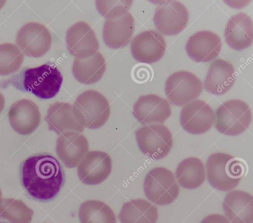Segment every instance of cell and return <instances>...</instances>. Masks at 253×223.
I'll use <instances>...</instances> for the list:
<instances>
[{"label":"cell","instance_id":"cell-9","mask_svg":"<svg viewBox=\"0 0 253 223\" xmlns=\"http://www.w3.org/2000/svg\"><path fill=\"white\" fill-rule=\"evenodd\" d=\"M52 41L50 33L43 25L36 22L24 24L18 31L16 46L25 55L38 58L46 53Z\"/></svg>","mask_w":253,"mask_h":223},{"label":"cell","instance_id":"cell-28","mask_svg":"<svg viewBox=\"0 0 253 223\" xmlns=\"http://www.w3.org/2000/svg\"><path fill=\"white\" fill-rule=\"evenodd\" d=\"M24 60L20 49L11 43L0 44V75H7L17 71Z\"/></svg>","mask_w":253,"mask_h":223},{"label":"cell","instance_id":"cell-33","mask_svg":"<svg viewBox=\"0 0 253 223\" xmlns=\"http://www.w3.org/2000/svg\"><path fill=\"white\" fill-rule=\"evenodd\" d=\"M0 223H2V222H0Z\"/></svg>","mask_w":253,"mask_h":223},{"label":"cell","instance_id":"cell-23","mask_svg":"<svg viewBox=\"0 0 253 223\" xmlns=\"http://www.w3.org/2000/svg\"><path fill=\"white\" fill-rule=\"evenodd\" d=\"M49 130L60 135L68 131L82 132L84 128L75 118L72 106L56 102L49 107L45 117Z\"/></svg>","mask_w":253,"mask_h":223},{"label":"cell","instance_id":"cell-20","mask_svg":"<svg viewBox=\"0 0 253 223\" xmlns=\"http://www.w3.org/2000/svg\"><path fill=\"white\" fill-rule=\"evenodd\" d=\"M227 44L233 49L241 50L249 47L253 43V22L250 16L240 12L228 20L224 31Z\"/></svg>","mask_w":253,"mask_h":223},{"label":"cell","instance_id":"cell-10","mask_svg":"<svg viewBox=\"0 0 253 223\" xmlns=\"http://www.w3.org/2000/svg\"><path fill=\"white\" fill-rule=\"evenodd\" d=\"M189 20L186 6L177 0H167L161 3L154 14L157 30L167 36L176 35L185 29Z\"/></svg>","mask_w":253,"mask_h":223},{"label":"cell","instance_id":"cell-32","mask_svg":"<svg viewBox=\"0 0 253 223\" xmlns=\"http://www.w3.org/2000/svg\"><path fill=\"white\" fill-rule=\"evenodd\" d=\"M6 0H0V9L3 6Z\"/></svg>","mask_w":253,"mask_h":223},{"label":"cell","instance_id":"cell-30","mask_svg":"<svg viewBox=\"0 0 253 223\" xmlns=\"http://www.w3.org/2000/svg\"><path fill=\"white\" fill-rule=\"evenodd\" d=\"M200 223H231L223 215L211 214L204 218Z\"/></svg>","mask_w":253,"mask_h":223},{"label":"cell","instance_id":"cell-22","mask_svg":"<svg viewBox=\"0 0 253 223\" xmlns=\"http://www.w3.org/2000/svg\"><path fill=\"white\" fill-rule=\"evenodd\" d=\"M224 213L231 223H253V197L244 191L228 193L223 201Z\"/></svg>","mask_w":253,"mask_h":223},{"label":"cell","instance_id":"cell-24","mask_svg":"<svg viewBox=\"0 0 253 223\" xmlns=\"http://www.w3.org/2000/svg\"><path fill=\"white\" fill-rule=\"evenodd\" d=\"M106 70L105 60L99 52L83 58H75L72 73L75 78L84 84H92L99 81Z\"/></svg>","mask_w":253,"mask_h":223},{"label":"cell","instance_id":"cell-26","mask_svg":"<svg viewBox=\"0 0 253 223\" xmlns=\"http://www.w3.org/2000/svg\"><path fill=\"white\" fill-rule=\"evenodd\" d=\"M175 177L182 187L189 189L198 188L206 178L204 164L197 157L187 158L178 165Z\"/></svg>","mask_w":253,"mask_h":223},{"label":"cell","instance_id":"cell-12","mask_svg":"<svg viewBox=\"0 0 253 223\" xmlns=\"http://www.w3.org/2000/svg\"><path fill=\"white\" fill-rule=\"evenodd\" d=\"M65 40L68 51L76 58L90 57L99 49V43L94 31L84 21L75 23L67 30Z\"/></svg>","mask_w":253,"mask_h":223},{"label":"cell","instance_id":"cell-11","mask_svg":"<svg viewBox=\"0 0 253 223\" xmlns=\"http://www.w3.org/2000/svg\"><path fill=\"white\" fill-rule=\"evenodd\" d=\"M112 167V160L108 153L91 150L86 153L78 165V175L83 184L96 185L108 178Z\"/></svg>","mask_w":253,"mask_h":223},{"label":"cell","instance_id":"cell-29","mask_svg":"<svg viewBox=\"0 0 253 223\" xmlns=\"http://www.w3.org/2000/svg\"><path fill=\"white\" fill-rule=\"evenodd\" d=\"M132 2L131 0H98L95 1V4L97 11L103 17L112 19L128 12Z\"/></svg>","mask_w":253,"mask_h":223},{"label":"cell","instance_id":"cell-16","mask_svg":"<svg viewBox=\"0 0 253 223\" xmlns=\"http://www.w3.org/2000/svg\"><path fill=\"white\" fill-rule=\"evenodd\" d=\"M169 103L157 95L140 96L133 105L132 114L141 124L163 123L171 115Z\"/></svg>","mask_w":253,"mask_h":223},{"label":"cell","instance_id":"cell-7","mask_svg":"<svg viewBox=\"0 0 253 223\" xmlns=\"http://www.w3.org/2000/svg\"><path fill=\"white\" fill-rule=\"evenodd\" d=\"M135 137L140 151L153 159L166 157L173 146L172 134L163 124L145 125L135 131Z\"/></svg>","mask_w":253,"mask_h":223},{"label":"cell","instance_id":"cell-14","mask_svg":"<svg viewBox=\"0 0 253 223\" xmlns=\"http://www.w3.org/2000/svg\"><path fill=\"white\" fill-rule=\"evenodd\" d=\"M166 50L163 36L154 30H148L137 35L132 40L130 50L138 62L147 64L159 61Z\"/></svg>","mask_w":253,"mask_h":223},{"label":"cell","instance_id":"cell-15","mask_svg":"<svg viewBox=\"0 0 253 223\" xmlns=\"http://www.w3.org/2000/svg\"><path fill=\"white\" fill-rule=\"evenodd\" d=\"M41 112L32 100L22 98L13 103L8 112L10 124L13 129L22 135L31 134L41 122Z\"/></svg>","mask_w":253,"mask_h":223},{"label":"cell","instance_id":"cell-13","mask_svg":"<svg viewBox=\"0 0 253 223\" xmlns=\"http://www.w3.org/2000/svg\"><path fill=\"white\" fill-rule=\"evenodd\" d=\"M215 120L214 112L206 102L197 100L183 107L180 114L182 127L192 134H200L208 131Z\"/></svg>","mask_w":253,"mask_h":223},{"label":"cell","instance_id":"cell-6","mask_svg":"<svg viewBox=\"0 0 253 223\" xmlns=\"http://www.w3.org/2000/svg\"><path fill=\"white\" fill-rule=\"evenodd\" d=\"M62 81V75L56 67L43 64L25 70L23 85L26 91L38 98L47 99L58 93Z\"/></svg>","mask_w":253,"mask_h":223},{"label":"cell","instance_id":"cell-2","mask_svg":"<svg viewBox=\"0 0 253 223\" xmlns=\"http://www.w3.org/2000/svg\"><path fill=\"white\" fill-rule=\"evenodd\" d=\"M206 169L210 184L222 191L235 188L246 171L245 165L242 161L222 152L211 154L207 159Z\"/></svg>","mask_w":253,"mask_h":223},{"label":"cell","instance_id":"cell-19","mask_svg":"<svg viewBox=\"0 0 253 223\" xmlns=\"http://www.w3.org/2000/svg\"><path fill=\"white\" fill-rule=\"evenodd\" d=\"M236 80L234 67L227 61L218 59L210 65L204 82L205 90L214 95L228 92Z\"/></svg>","mask_w":253,"mask_h":223},{"label":"cell","instance_id":"cell-17","mask_svg":"<svg viewBox=\"0 0 253 223\" xmlns=\"http://www.w3.org/2000/svg\"><path fill=\"white\" fill-rule=\"evenodd\" d=\"M88 149L86 138L79 132L66 131L60 134L56 141V154L68 168L77 167Z\"/></svg>","mask_w":253,"mask_h":223},{"label":"cell","instance_id":"cell-31","mask_svg":"<svg viewBox=\"0 0 253 223\" xmlns=\"http://www.w3.org/2000/svg\"><path fill=\"white\" fill-rule=\"evenodd\" d=\"M5 100L3 95L0 92V113L4 109Z\"/></svg>","mask_w":253,"mask_h":223},{"label":"cell","instance_id":"cell-8","mask_svg":"<svg viewBox=\"0 0 253 223\" xmlns=\"http://www.w3.org/2000/svg\"><path fill=\"white\" fill-rule=\"evenodd\" d=\"M202 90L201 80L194 74L187 71L173 73L167 78L165 85L167 97L176 106L191 102L199 96Z\"/></svg>","mask_w":253,"mask_h":223},{"label":"cell","instance_id":"cell-21","mask_svg":"<svg viewBox=\"0 0 253 223\" xmlns=\"http://www.w3.org/2000/svg\"><path fill=\"white\" fill-rule=\"evenodd\" d=\"M134 29V18L130 12L117 18L106 19L103 27V40L110 48H123L129 43Z\"/></svg>","mask_w":253,"mask_h":223},{"label":"cell","instance_id":"cell-1","mask_svg":"<svg viewBox=\"0 0 253 223\" xmlns=\"http://www.w3.org/2000/svg\"><path fill=\"white\" fill-rule=\"evenodd\" d=\"M22 183L28 193L33 198L47 201L59 192L64 182L62 167L54 156L40 154L31 156L24 162Z\"/></svg>","mask_w":253,"mask_h":223},{"label":"cell","instance_id":"cell-4","mask_svg":"<svg viewBox=\"0 0 253 223\" xmlns=\"http://www.w3.org/2000/svg\"><path fill=\"white\" fill-rule=\"evenodd\" d=\"M215 128L221 134L237 136L249 127L252 112L250 106L238 99L227 101L215 112Z\"/></svg>","mask_w":253,"mask_h":223},{"label":"cell","instance_id":"cell-27","mask_svg":"<svg viewBox=\"0 0 253 223\" xmlns=\"http://www.w3.org/2000/svg\"><path fill=\"white\" fill-rule=\"evenodd\" d=\"M81 223H116L113 210L105 203L88 200L82 203L79 210Z\"/></svg>","mask_w":253,"mask_h":223},{"label":"cell","instance_id":"cell-25","mask_svg":"<svg viewBox=\"0 0 253 223\" xmlns=\"http://www.w3.org/2000/svg\"><path fill=\"white\" fill-rule=\"evenodd\" d=\"M158 218L156 207L143 199L124 203L118 215L121 223H156Z\"/></svg>","mask_w":253,"mask_h":223},{"label":"cell","instance_id":"cell-3","mask_svg":"<svg viewBox=\"0 0 253 223\" xmlns=\"http://www.w3.org/2000/svg\"><path fill=\"white\" fill-rule=\"evenodd\" d=\"M73 115L84 128L97 129L108 120L110 107L106 98L92 89L81 93L72 106Z\"/></svg>","mask_w":253,"mask_h":223},{"label":"cell","instance_id":"cell-18","mask_svg":"<svg viewBox=\"0 0 253 223\" xmlns=\"http://www.w3.org/2000/svg\"><path fill=\"white\" fill-rule=\"evenodd\" d=\"M219 36L210 31H199L187 41L186 50L188 56L197 62H208L215 58L221 49Z\"/></svg>","mask_w":253,"mask_h":223},{"label":"cell","instance_id":"cell-5","mask_svg":"<svg viewBox=\"0 0 253 223\" xmlns=\"http://www.w3.org/2000/svg\"><path fill=\"white\" fill-rule=\"evenodd\" d=\"M143 188L147 198L159 206L172 203L180 191L172 172L162 167L153 168L147 173L144 179Z\"/></svg>","mask_w":253,"mask_h":223}]
</instances>
